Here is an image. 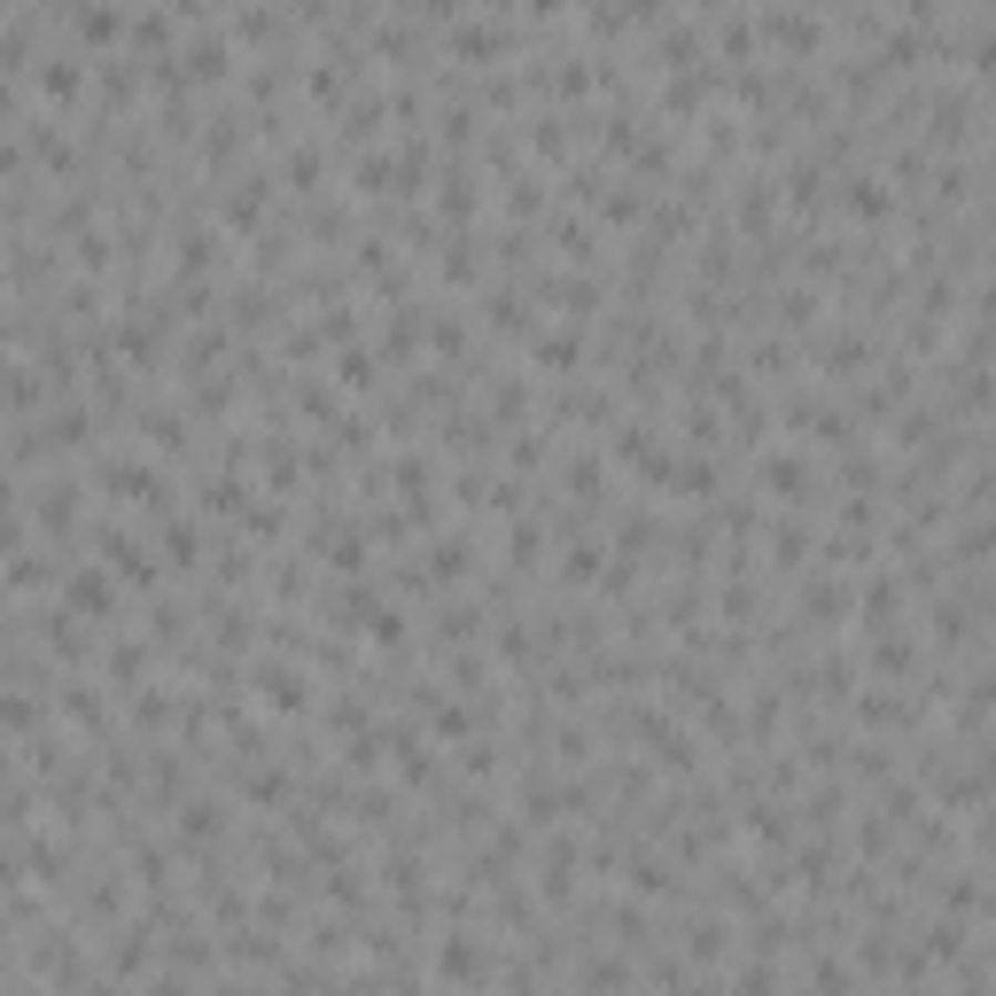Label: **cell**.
Returning a JSON list of instances; mask_svg holds the SVG:
<instances>
[{
    "label": "cell",
    "mask_w": 996,
    "mask_h": 996,
    "mask_svg": "<svg viewBox=\"0 0 996 996\" xmlns=\"http://www.w3.org/2000/svg\"><path fill=\"white\" fill-rule=\"evenodd\" d=\"M849 211H856V218H887V187L856 172V179H849Z\"/></svg>",
    "instance_id": "cell-4"
},
{
    "label": "cell",
    "mask_w": 996,
    "mask_h": 996,
    "mask_svg": "<svg viewBox=\"0 0 996 996\" xmlns=\"http://www.w3.org/2000/svg\"><path fill=\"white\" fill-rule=\"evenodd\" d=\"M257 694H265L273 709H311V694H304V670H257Z\"/></svg>",
    "instance_id": "cell-1"
},
{
    "label": "cell",
    "mask_w": 996,
    "mask_h": 996,
    "mask_svg": "<svg viewBox=\"0 0 996 996\" xmlns=\"http://www.w3.org/2000/svg\"><path fill=\"white\" fill-rule=\"evenodd\" d=\"M79 32H86V40H117V32H125V9H86Z\"/></svg>",
    "instance_id": "cell-7"
},
{
    "label": "cell",
    "mask_w": 996,
    "mask_h": 996,
    "mask_svg": "<svg viewBox=\"0 0 996 996\" xmlns=\"http://www.w3.org/2000/svg\"><path fill=\"white\" fill-rule=\"evenodd\" d=\"M763 483H771V491H787V499H802V491H810V468H802V460H771V468H763Z\"/></svg>",
    "instance_id": "cell-5"
},
{
    "label": "cell",
    "mask_w": 996,
    "mask_h": 996,
    "mask_svg": "<svg viewBox=\"0 0 996 996\" xmlns=\"http://www.w3.org/2000/svg\"><path fill=\"white\" fill-rule=\"evenodd\" d=\"M537 359H545V367H576V336H553V327H545V336H537Z\"/></svg>",
    "instance_id": "cell-8"
},
{
    "label": "cell",
    "mask_w": 996,
    "mask_h": 996,
    "mask_svg": "<svg viewBox=\"0 0 996 996\" xmlns=\"http://www.w3.org/2000/svg\"><path fill=\"white\" fill-rule=\"evenodd\" d=\"M79 86H86V79H79V63H63V55H48V63H40V94H55V102H71Z\"/></svg>",
    "instance_id": "cell-3"
},
{
    "label": "cell",
    "mask_w": 996,
    "mask_h": 996,
    "mask_svg": "<svg viewBox=\"0 0 996 996\" xmlns=\"http://www.w3.org/2000/svg\"><path fill=\"white\" fill-rule=\"evenodd\" d=\"M530 9H537V17H553V9H561V0H530Z\"/></svg>",
    "instance_id": "cell-9"
},
{
    "label": "cell",
    "mask_w": 996,
    "mask_h": 996,
    "mask_svg": "<svg viewBox=\"0 0 996 996\" xmlns=\"http://www.w3.org/2000/svg\"><path fill=\"white\" fill-rule=\"evenodd\" d=\"M63 599H71V607H86V615H110V607H117V599H110V584H102V568H79V576L63 584Z\"/></svg>",
    "instance_id": "cell-2"
},
{
    "label": "cell",
    "mask_w": 996,
    "mask_h": 996,
    "mask_svg": "<svg viewBox=\"0 0 996 996\" xmlns=\"http://www.w3.org/2000/svg\"><path fill=\"white\" fill-rule=\"evenodd\" d=\"M437 973H452V980H468V973H483V957H475V942L468 934H452V949H444V965Z\"/></svg>",
    "instance_id": "cell-6"
}]
</instances>
